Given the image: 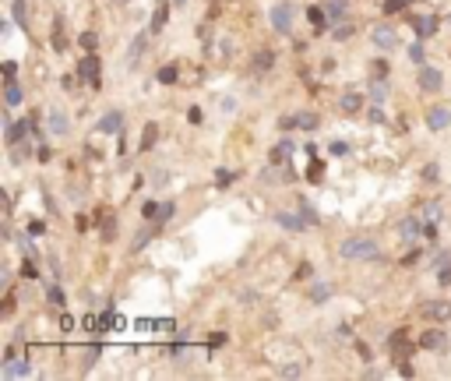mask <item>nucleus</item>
<instances>
[{"label": "nucleus", "mask_w": 451, "mask_h": 381, "mask_svg": "<svg viewBox=\"0 0 451 381\" xmlns=\"http://www.w3.org/2000/svg\"><path fill=\"white\" fill-rule=\"evenodd\" d=\"M370 96H374V102H381V99L388 96V85H384V81H377V85L370 88Z\"/></svg>", "instance_id": "nucleus-24"}, {"label": "nucleus", "mask_w": 451, "mask_h": 381, "mask_svg": "<svg viewBox=\"0 0 451 381\" xmlns=\"http://www.w3.org/2000/svg\"><path fill=\"white\" fill-rule=\"evenodd\" d=\"M116 4H127V0H116Z\"/></svg>", "instance_id": "nucleus-38"}, {"label": "nucleus", "mask_w": 451, "mask_h": 381, "mask_svg": "<svg viewBox=\"0 0 451 381\" xmlns=\"http://www.w3.org/2000/svg\"><path fill=\"white\" fill-rule=\"evenodd\" d=\"M413 28H416V36H433V32H437V18H430V14H423V18H416L413 21Z\"/></svg>", "instance_id": "nucleus-12"}, {"label": "nucleus", "mask_w": 451, "mask_h": 381, "mask_svg": "<svg viewBox=\"0 0 451 381\" xmlns=\"http://www.w3.org/2000/svg\"><path fill=\"white\" fill-rule=\"evenodd\" d=\"M219 106H222V113H233V110H236V99H222Z\"/></svg>", "instance_id": "nucleus-35"}, {"label": "nucleus", "mask_w": 451, "mask_h": 381, "mask_svg": "<svg viewBox=\"0 0 451 381\" xmlns=\"http://www.w3.org/2000/svg\"><path fill=\"white\" fill-rule=\"evenodd\" d=\"M419 85L427 88V92H441V85H444V74L437 67H423L419 71Z\"/></svg>", "instance_id": "nucleus-5"}, {"label": "nucleus", "mask_w": 451, "mask_h": 381, "mask_svg": "<svg viewBox=\"0 0 451 381\" xmlns=\"http://www.w3.org/2000/svg\"><path fill=\"white\" fill-rule=\"evenodd\" d=\"M4 378H28L32 374V363L28 360H18V357H7V363H4V371H0Z\"/></svg>", "instance_id": "nucleus-4"}, {"label": "nucleus", "mask_w": 451, "mask_h": 381, "mask_svg": "<svg viewBox=\"0 0 451 381\" xmlns=\"http://www.w3.org/2000/svg\"><path fill=\"white\" fill-rule=\"evenodd\" d=\"M419 342H423L427 349H441V346H444V335H441V332H427Z\"/></svg>", "instance_id": "nucleus-17"}, {"label": "nucleus", "mask_w": 451, "mask_h": 381, "mask_svg": "<svg viewBox=\"0 0 451 381\" xmlns=\"http://www.w3.org/2000/svg\"><path fill=\"white\" fill-rule=\"evenodd\" d=\"M4 102L7 106H21V88H18L14 78H7V85H4Z\"/></svg>", "instance_id": "nucleus-13"}, {"label": "nucleus", "mask_w": 451, "mask_h": 381, "mask_svg": "<svg viewBox=\"0 0 451 381\" xmlns=\"http://www.w3.org/2000/svg\"><path fill=\"white\" fill-rule=\"evenodd\" d=\"M423 216H427V222L433 226V222L441 219V205H433V201H430V205H423Z\"/></svg>", "instance_id": "nucleus-19"}, {"label": "nucleus", "mask_w": 451, "mask_h": 381, "mask_svg": "<svg viewBox=\"0 0 451 381\" xmlns=\"http://www.w3.org/2000/svg\"><path fill=\"white\" fill-rule=\"evenodd\" d=\"M155 216H162V219H169V216H173V201H166V205H159V212H155Z\"/></svg>", "instance_id": "nucleus-34"}, {"label": "nucleus", "mask_w": 451, "mask_h": 381, "mask_svg": "<svg viewBox=\"0 0 451 381\" xmlns=\"http://www.w3.org/2000/svg\"><path fill=\"white\" fill-rule=\"evenodd\" d=\"M152 141H155V124H148V127H145V138H141V148H148Z\"/></svg>", "instance_id": "nucleus-27"}, {"label": "nucleus", "mask_w": 451, "mask_h": 381, "mask_svg": "<svg viewBox=\"0 0 451 381\" xmlns=\"http://www.w3.org/2000/svg\"><path fill=\"white\" fill-rule=\"evenodd\" d=\"M145 46H148V42H145V36H138V39L131 42V64H134V60H138V57L145 53Z\"/></svg>", "instance_id": "nucleus-18"}, {"label": "nucleus", "mask_w": 451, "mask_h": 381, "mask_svg": "<svg viewBox=\"0 0 451 381\" xmlns=\"http://www.w3.org/2000/svg\"><path fill=\"white\" fill-rule=\"evenodd\" d=\"M272 28L275 32H289L293 28V7L289 4H275L272 7Z\"/></svg>", "instance_id": "nucleus-3"}, {"label": "nucleus", "mask_w": 451, "mask_h": 381, "mask_svg": "<svg viewBox=\"0 0 451 381\" xmlns=\"http://www.w3.org/2000/svg\"><path fill=\"white\" fill-rule=\"evenodd\" d=\"M409 57L416 60V64H423V57H427V50H423V42H413V46H409Z\"/></svg>", "instance_id": "nucleus-21"}, {"label": "nucleus", "mask_w": 451, "mask_h": 381, "mask_svg": "<svg viewBox=\"0 0 451 381\" xmlns=\"http://www.w3.org/2000/svg\"><path fill=\"white\" fill-rule=\"evenodd\" d=\"M95 357H99V346H88V353H85V367H92Z\"/></svg>", "instance_id": "nucleus-31"}, {"label": "nucleus", "mask_w": 451, "mask_h": 381, "mask_svg": "<svg viewBox=\"0 0 451 381\" xmlns=\"http://www.w3.org/2000/svg\"><path fill=\"white\" fill-rule=\"evenodd\" d=\"M328 297H332V286H328V282H314V289H310V300H314V303H324Z\"/></svg>", "instance_id": "nucleus-15"}, {"label": "nucleus", "mask_w": 451, "mask_h": 381, "mask_svg": "<svg viewBox=\"0 0 451 381\" xmlns=\"http://www.w3.org/2000/svg\"><path fill=\"white\" fill-rule=\"evenodd\" d=\"M275 222H279V226H285V230H293V233H300V230H307V226H310L303 216H293V212H279Z\"/></svg>", "instance_id": "nucleus-8"}, {"label": "nucleus", "mask_w": 451, "mask_h": 381, "mask_svg": "<svg viewBox=\"0 0 451 381\" xmlns=\"http://www.w3.org/2000/svg\"><path fill=\"white\" fill-rule=\"evenodd\" d=\"M374 42H377L381 50H392V46H395V28H392V25L374 28Z\"/></svg>", "instance_id": "nucleus-11"}, {"label": "nucleus", "mask_w": 451, "mask_h": 381, "mask_svg": "<svg viewBox=\"0 0 451 381\" xmlns=\"http://www.w3.org/2000/svg\"><path fill=\"white\" fill-rule=\"evenodd\" d=\"M289 152H293V141L285 138V141H282V145L275 148V159H285V156H289Z\"/></svg>", "instance_id": "nucleus-28"}, {"label": "nucleus", "mask_w": 451, "mask_h": 381, "mask_svg": "<svg viewBox=\"0 0 451 381\" xmlns=\"http://www.w3.org/2000/svg\"><path fill=\"white\" fill-rule=\"evenodd\" d=\"M46 124H50V134H53V138H64V134L71 131V117L60 110V106H53V110L46 113Z\"/></svg>", "instance_id": "nucleus-2"}, {"label": "nucleus", "mask_w": 451, "mask_h": 381, "mask_svg": "<svg viewBox=\"0 0 451 381\" xmlns=\"http://www.w3.org/2000/svg\"><path fill=\"white\" fill-rule=\"evenodd\" d=\"M81 46L92 53V50H95V32H85V36H81Z\"/></svg>", "instance_id": "nucleus-29"}, {"label": "nucleus", "mask_w": 451, "mask_h": 381, "mask_svg": "<svg viewBox=\"0 0 451 381\" xmlns=\"http://www.w3.org/2000/svg\"><path fill=\"white\" fill-rule=\"evenodd\" d=\"M166 18H169V11H166V4H162V7L155 11V21H152V28H155V32H159L162 25H166Z\"/></svg>", "instance_id": "nucleus-22"}, {"label": "nucleus", "mask_w": 451, "mask_h": 381, "mask_svg": "<svg viewBox=\"0 0 451 381\" xmlns=\"http://www.w3.org/2000/svg\"><path fill=\"white\" fill-rule=\"evenodd\" d=\"M296 124H300V127H314L318 120H314V117H307V113H300V117H296Z\"/></svg>", "instance_id": "nucleus-33"}, {"label": "nucleus", "mask_w": 451, "mask_h": 381, "mask_svg": "<svg viewBox=\"0 0 451 381\" xmlns=\"http://www.w3.org/2000/svg\"><path fill=\"white\" fill-rule=\"evenodd\" d=\"M14 18H18V25H28L25 21V0H14Z\"/></svg>", "instance_id": "nucleus-25"}, {"label": "nucleus", "mask_w": 451, "mask_h": 381, "mask_svg": "<svg viewBox=\"0 0 451 381\" xmlns=\"http://www.w3.org/2000/svg\"><path fill=\"white\" fill-rule=\"evenodd\" d=\"M159 81H162V85H173V81H176V67H173V64L162 67V71H159Z\"/></svg>", "instance_id": "nucleus-20"}, {"label": "nucleus", "mask_w": 451, "mask_h": 381, "mask_svg": "<svg viewBox=\"0 0 451 381\" xmlns=\"http://www.w3.org/2000/svg\"><path fill=\"white\" fill-rule=\"evenodd\" d=\"M427 124H430V131H444L451 124V110L448 106H433V110L427 113Z\"/></svg>", "instance_id": "nucleus-6"}, {"label": "nucleus", "mask_w": 451, "mask_h": 381, "mask_svg": "<svg viewBox=\"0 0 451 381\" xmlns=\"http://www.w3.org/2000/svg\"><path fill=\"white\" fill-rule=\"evenodd\" d=\"M398 233H402V240H419L423 237V219H402Z\"/></svg>", "instance_id": "nucleus-9"}, {"label": "nucleus", "mask_w": 451, "mask_h": 381, "mask_svg": "<svg viewBox=\"0 0 451 381\" xmlns=\"http://www.w3.org/2000/svg\"><path fill=\"white\" fill-rule=\"evenodd\" d=\"M423 314H427V318H448V314H451V307H448V303H427Z\"/></svg>", "instance_id": "nucleus-16"}, {"label": "nucleus", "mask_w": 451, "mask_h": 381, "mask_svg": "<svg viewBox=\"0 0 451 381\" xmlns=\"http://www.w3.org/2000/svg\"><path fill=\"white\" fill-rule=\"evenodd\" d=\"M50 303H53V307H64V293H60L56 286H50Z\"/></svg>", "instance_id": "nucleus-26"}, {"label": "nucleus", "mask_w": 451, "mask_h": 381, "mask_svg": "<svg viewBox=\"0 0 451 381\" xmlns=\"http://www.w3.org/2000/svg\"><path fill=\"white\" fill-rule=\"evenodd\" d=\"M254 64H258V71H264L268 64H272V53H268V50H264V53H258V60H254Z\"/></svg>", "instance_id": "nucleus-30"}, {"label": "nucleus", "mask_w": 451, "mask_h": 381, "mask_svg": "<svg viewBox=\"0 0 451 381\" xmlns=\"http://www.w3.org/2000/svg\"><path fill=\"white\" fill-rule=\"evenodd\" d=\"M173 4H187V0H173Z\"/></svg>", "instance_id": "nucleus-37"}, {"label": "nucleus", "mask_w": 451, "mask_h": 381, "mask_svg": "<svg viewBox=\"0 0 451 381\" xmlns=\"http://www.w3.org/2000/svg\"><path fill=\"white\" fill-rule=\"evenodd\" d=\"M338 106H342L345 113H356L359 106H363V96H359V92H345V96L338 99Z\"/></svg>", "instance_id": "nucleus-14"}, {"label": "nucleus", "mask_w": 451, "mask_h": 381, "mask_svg": "<svg viewBox=\"0 0 451 381\" xmlns=\"http://www.w3.org/2000/svg\"><path fill=\"white\" fill-rule=\"evenodd\" d=\"M307 14H310V21H314V25H318V28H321V25H324V14H321V11H318V7H310V11H307Z\"/></svg>", "instance_id": "nucleus-32"}, {"label": "nucleus", "mask_w": 451, "mask_h": 381, "mask_svg": "<svg viewBox=\"0 0 451 381\" xmlns=\"http://www.w3.org/2000/svg\"><path fill=\"white\" fill-rule=\"evenodd\" d=\"M338 254L349 258V261H374V258H381V247L370 237H345L338 243Z\"/></svg>", "instance_id": "nucleus-1"}, {"label": "nucleus", "mask_w": 451, "mask_h": 381, "mask_svg": "<svg viewBox=\"0 0 451 381\" xmlns=\"http://www.w3.org/2000/svg\"><path fill=\"white\" fill-rule=\"evenodd\" d=\"M120 127H124V113H116V110L99 120V134H116Z\"/></svg>", "instance_id": "nucleus-10"}, {"label": "nucleus", "mask_w": 451, "mask_h": 381, "mask_svg": "<svg viewBox=\"0 0 451 381\" xmlns=\"http://www.w3.org/2000/svg\"><path fill=\"white\" fill-rule=\"evenodd\" d=\"M409 0H388V11H398V7H405Z\"/></svg>", "instance_id": "nucleus-36"}, {"label": "nucleus", "mask_w": 451, "mask_h": 381, "mask_svg": "<svg viewBox=\"0 0 451 381\" xmlns=\"http://www.w3.org/2000/svg\"><path fill=\"white\" fill-rule=\"evenodd\" d=\"M300 216H303V219H307L310 226H314V222H318V212H314V208H310L307 201H303V205H300Z\"/></svg>", "instance_id": "nucleus-23"}, {"label": "nucleus", "mask_w": 451, "mask_h": 381, "mask_svg": "<svg viewBox=\"0 0 451 381\" xmlns=\"http://www.w3.org/2000/svg\"><path fill=\"white\" fill-rule=\"evenodd\" d=\"M78 74H81V78H85L88 85H99V60H95V53H88V57L81 60Z\"/></svg>", "instance_id": "nucleus-7"}]
</instances>
